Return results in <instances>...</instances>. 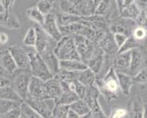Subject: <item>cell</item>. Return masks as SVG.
<instances>
[{"instance_id": "1", "label": "cell", "mask_w": 147, "mask_h": 118, "mask_svg": "<svg viewBox=\"0 0 147 118\" xmlns=\"http://www.w3.org/2000/svg\"><path fill=\"white\" fill-rule=\"evenodd\" d=\"M95 83L100 92L105 96L107 102L116 99L119 92L121 91L117 73L113 67L109 68V70L102 78L96 77Z\"/></svg>"}, {"instance_id": "2", "label": "cell", "mask_w": 147, "mask_h": 118, "mask_svg": "<svg viewBox=\"0 0 147 118\" xmlns=\"http://www.w3.org/2000/svg\"><path fill=\"white\" fill-rule=\"evenodd\" d=\"M32 74L28 68H17L13 75L10 76L11 79V86L18 93L23 101L28 96V86L30 80L32 78Z\"/></svg>"}, {"instance_id": "3", "label": "cell", "mask_w": 147, "mask_h": 118, "mask_svg": "<svg viewBox=\"0 0 147 118\" xmlns=\"http://www.w3.org/2000/svg\"><path fill=\"white\" fill-rule=\"evenodd\" d=\"M54 52L59 60H82L77 52L75 39H74L73 36H63L62 38L57 42Z\"/></svg>"}, {"instance_id": "4", "label": "cell", "mask_w": 147, "mask_h": 118, "mask_svg": "<svg viewBox=\"0 0 147 118\" xmlns=\"http://www.w3.org/2000/svg\"><path fill=\"white\" fill-rule=\"evenodd\" d=\"M28 55H29V69L33 77L40 78L44 81H47L54 77L48 68L41 54L37 52H36L35 49L28 51Z\"/></svg>"}, {"instance_id": "5", "label": "cell", "mask_w": 147, "mask_h": 118, "mask_svg": "<svg viewBox=\"0 0 147 118\" xmlns=\"http://www.w3.org/2000/svg\"><path fill=\"white\" fill-rule=\"evenodd\" d=\"M74 39L76 45L77 52L80 55L81 60L83 62H87L95 53L97 49V45L93 43L89 38L81 36V35H74Z\"/></svg>"}, {"instance_id": "6", "label": "cell", "mask_w": 147, "mask_h": 118, "mask_svg": "<svg viewBox=\"0 0 147 118\" xmlns=\"http://www.w3.org/2000/svg\"><path fill=\"white\" fill-rule=\"evenodd\" d=\"M25 102L44 118L51 115L57 105L56 100L53 99H35L28 97Z\"/></svg>"}, {"instance_id": "7", "label": "cell", "mask_w": 147, "mask_h": 118, "mask_svg": "<svg viewBox=\"0 0 147 118\" xmlns=\"http://www.w3.org/2000/svg\"><path fill=\"white\" fill-rule=\"evenodd\" d=\"M136 26L138 25H136L135 20L118 16L111 20L109 25V31L112 32L113 34L121 33L130 37Z\"/></svg>"}, {"instance_id": "8", "label": "cell", "mask_w": 147, "mask_h": 118, "mask_svg": "<svg viewBox=\"0 0 147 118\" xmlns=\"http://www.w3.org/2000/svg\"><path fill=\"white\" fill-rule=\"evenodd\" d=\"M35 28L36 31V41L34 47L36 52H37L38 53H42L50 48L55 49L57 41L51 37L40 25L36 24L35 26Z\"/></svg>"}, {"instance_id": "9", "label": "cell", "mask_w": 147, "mask_h": 118, "mask_svg": "<svg viewBox=\"0 0 147 118\" xmlns=\"http://www.w3.org/2000/svg\"><path fill=\"white\" fill-rule=\"evenodd\" d=\"M98 46L104 52L105 55L110 59H114V57L118 54L119 47L114 41L113 34L110 31H107L106 35L103 37L98 44Z\"/></svg>"}, {"instance_id": "10", "label": "cell", "mask_w": 147, "mask_h": 118, "mask_svg": "<svg viewBox=\"0 0 147 118\" xmlns=\"http://www.w3.org/2000/svg\"><path fill=\"white\" fill-rule=\"evenodd\" d=\"M16 63L18 68L23 69L29 68V55L28 51L20 45H12L8 48Z\"/></svg>"}, {"instance_id": "11", "label": "cell", "mask_w": 147, "mask_h": 118, "mask_svg": "<svg viewBox=\"0 0 147 118\" xmlns=\"http://www.w3.org/2000/svg\"><path fill=\"white\" fill-rule=\"evenodd\" d=\"M45 29L46 33L57 42L62 38V34L59 30L56 15L54 14H49L45 15V20L44 24L41 26Z\"/></svg>"}, {"instance_id": "12", "label": "cell", "mask_w": 147, "mask_h": 118, "mask_svg": "<svg viewBox=\"0 0 147 118\" xmlns=\"http://www.w3.org/2000/svg\"><path fill=\"white\" fill-rule=\"evenodd\" d=\"M131 52V60H130V68L129 75L131 77L136 76L141 69L147 66V60L144 57L143 52L139 48H135L130 51Z\"/></svg>"}, {"instance_id": "13", "label": "cell", "mask_w": 147, "mask_h": 118, "mask_svg": "<svg viewBox=\"0 0 147 118\" xmlns=\"http://www.w3.org/2000/svg\"><path fill=\"white\" fill-rule=\"evenodd\" d=\"M76 5L80 15L91 16L96 13V10L101 0H70Z\"/></svg>"}, {"instance_id": "14", "label": "cell", "mask_w": 147, "mask_h": 118, "mask_svg": "<svg viewBox=\"0 0 147 118\" xmlns=\"http://www.w3.org/2000/svg\"><path fill=\"white\" fill-rule=\"evenodd\" d=\"M130 60H131V52H120L114 57L113 60L112 67L114 70L119 73H125L129 75L130 68Z\"/></svg>"}, {"instance_id": "15", "label": "cell", "mask_w": 147, "mask_h": 118, "mask_svg": "<svg viewBox=\"0 0 147 118\" xmlns=\"http://www.w3.org/2000/svg\"><path fill=\"white\" fill-rule=\"evenodd\" d=\"M28 97L35 99H48L45 90V81L32 77L28 86Z\"/></svg>"}, {"instance_id": "16", "label": "cell", "mask_w": 147, "mask_h": 118, "mask_svg": "<svg viewBox=\"0 0 147 118\" xmlns=\"http://www.w3.org/2000/svg\"><path fill=\"white\" fill-rule=\"evenodd\" d=\"M18 68L16 63L8 49L0 52V71L7 76H11Z\"/></svg>"}, {"instance_id": "17", "label": "cell", "mask_w": 147, "mask_h": 118, "mask_svg": "<svg viewBox=\"0 0 147 118\" xmlns=\"http://www.w3.org/2000/svg\"><path fill=\"white\" fill-rule=\"evenodd\" d=\"M40 54H41L42 58H43V60H45L48 68L51 72V74L55 77L56 75L60 71V65H59L60 60L56 56L55 52H54V49H51V48L47 49L45 52L40 53Z\"/></svg>"}, {"instance_id": "18", "label": "cell", "mask_w": 147, "mask_h": 118, "mask_svg": "<svg viewBox=\"0 0 147 118\" xmlns=\"http://www.w3.org/2000/svg\"><path fill=\"white\" fill-rule=\"evenodd\" d=\"M0 26L8 29H19L22 28L17 16L12 11H4L0 14Z\"/></svg>"}, {"instance_id": "19", "label": "cell", "mask_w": 147, "mask_h": 118, "mask_svg": "<svg viewBox=\"0 0 147 118\" xmlns=\"http://www.w3.org/2000/svg\"><path fill=\"white\" fill-rule=\"evenodd\" d=\"M45 90L48 99H53L56 101L63 93L60 80L55 77L45 81Z\"/></svg>"}, {"instance_id": "20", "label": "cell", "mask_w": 147, "mask_h": 118, "mask_svg": "<svg viewBox=\"0 0 147 118\" xmlns=\"http://www.w3.org/2000/svg\"><path fill=\"white\" fill-rule=\"evenodd\" d=\"M144 104L139 96H135L129 104L128 113L129 118H143Z\"/></svg>"}, {"instance_id": "21", "label": "cell", "mask_w": 147, "mask_h": 118, "mask_svg": "<svg viewBox=\"0 0 147 118\" xmlns=\"http://www.w3.org/2000/svg\"><path fill=\"white\" fill-rule=\"evenodd\" d=\"M59 65L61 70H67L70 72H79L88 68L87 64L79 60H60Z\"/></svg>"}, {"instance_id": "22", "label": "cell", "mask_w": 147, "mask_h": 118, "mask_svg": "<svg viewBox=\"0 0 147 118\" xmlns=\"http://www.w3.org/2000/svg\"><path fill=\"white\" fill-rule=\"evenodd\" d=\"M117 73V77H118V82L120 85L121 92L124 94L129 96L131 92V88L134 85V81H133V77H131L129 74L125 73Z\"/></svg>"}, {"instance_id": "23", "label": "cell", "mask_w": 147, "mask_h": 118, "mask_svg": "<svg viewBox=\"0 0 147 118\" xmlns=\"http://www.w3.org/2000/svg\"><path fill=\"white\" fill-rule=\"evenodd\" d=\"M101 94L99 89L98 88V86L96 85V83H94L92 85H90V86L87 87V92H86V95L84 97V100L86 101V103L89 105V106L90 108V109L95 106L96 105H98V97Z\"/></svg>"}, {"instance_id": "24", "label": "cell", "mask_w": 147, "mask_h": 118, "mask_svg": "<svg viewBox=\"0 0 147 118\" xmlns=\"http://www.w3.org/2000/svg\"><path fill=\"white\" fill-rule=\"evenodd\" d=\"M57 13H62V14H72V15H80L76 5L70 0H60L59 2H58L57 11L55 14Z\"/></svg>"}, {"instance_id": "25", "label": "cell", "mask_w": 147, "mask_h": 118, "mask_svg": "<svg viewBox=\"0 0 147 118\" xmlns=\"http://www.w3.org/2000/svg\"><path fill=\"white\" fill-rule=\"evenodd\" d=\"M96 77H97V75L94 73L91 69H90L88 68L84 70L78 72L77 80L80 83H82V84H84L85 86L88 87V86H90V85H92V84L95 83Z\"/></svg>"}, {"instance_id": "26", "label": "cell", "mask_w": 147, "mask_h": 118, "mask_svg": "<svg viewBox=\"0 0 147 118\" xmlns=\"http://www.w3.org/2000/svg\"><path fill=\"white\" fill-rule=\"evenodd\" d=\"M141 12L142 11L139 9V7L135 3H133L129 5L124 6L123 9L121 10V12L120 13V16L126 18V19L136 20L139 16V14H141Z\"/></svg>"}, {"instance_id": "27", "label": "cell", "mask_w": 147, "mask_h": 118, "mask_svg": "<svg viewBox=\"0 0 147 118\" xmlns=\"http://www.w3.org/2000/svg\"><path fill=\"white\" fill-rule=\"evenodd\" d=\"M36 6L45 15L55 14L57 11V2H54L53 0H39Z\"/></svg>"}, {"instance_id": "28", "label": "cell", "mask_w": 147, "mask_h": 118, "mask_svg": "<svg viewBox=\"0 0 147 118\" xmlns=\"http://www.w3.org/2000/svg\"><path fill=\"white\" fill-rule=\"evenodd\" d=\"M0 99L13 100V101H17V102H20V103L23 102L22 98L18 95V93L13 90V88L11 86V85L0 88Z\"/></svg>"}, {"instance_id": "29", "label": "cell", "mask_w": 147, "mask_h": 118, "mask_svg": "<svg viewBox=\"0 0 147 118\" xmlns=\"http://www.w3.org/2000/svg\"><path fill=\"white\" fill-rule=\"evenodd\" d=\"M69 108L73 111H75L79 116H82L90 113V108L86 103V101L82 99H79L74 103H72L69 106Z\"/></svg>"}, {"instance_id": "30", "label": "cell", "mask_w": 147, "mask_h": 118, "mask_svg": "<svg viewBox=\"0 0 147 118\" xmlns=\"http://www.w3.org/2000/svg\"><path fill=\"white\" fill-rule=\"evenodd\" d=\"M27 15L28 17L31 20L35 21V22L40 26H42L45 22V15L40 12L39 9L36 6H32V7H29L27 10Z\"/></svg>"}, {"instance_id": "31", "label": "cell", "mask_w": 147, "mask_h": 118, "mask_svg": "<svg viewBox=\"0 0 147 118\" xmlns=\"http://www.w3.org/2000/svg\"><path fill=\"white\" fill-rule=\"evenodd\" d=\"M77 100H79V97L76 93V92L67 91V92H64L61 94V96L59 98V100L56 101V103H60V104L70 106L72 103L76 101Z\"/></svg>"}, {"instance_id": "32", "label": "cell", "mask_w": 147, "mask_h": 118, "mask_svg": "<svg viewBox=\"0 0 147 118\" xmlns=\"http://www.w3.org/2000/svg\"><path fill=\"white\" fill-rule=\"evenodd\" d=\"M36 41V31L35 27H30L23 38V45L27 47H35Z\"/></svg>"}, {"instance_id": "33", "label": "cell", "mask_w": 147, "mask_h": 118, "mask_svg": "<svg viewBox=\"0 0 147 118\" xmlns=\"http://www.w3.org/2000/svg\"><path fill=\"white\" fill-rule=\"evenodd\" d=\"M20 110H22V114L26 118H44L25 101L20 103Z\"/></svg>"}, {"instance_id": "34", "label": "cell", "mask_w": 147, "mask_h": 118, "mask_svg": "<svg viewBox=\"0 0 147 118\" xmlns=\"http://www.w3.org/2000/svg\"><path fill=\"white\" fill-rule=\"evenodd\" d=\"M20 106V102L0 99V114L3 115L11 109L17 108V106Z\"/></svg>"}, {"instance_id": "35", "label": "cell", "mask_w": 147, "mask_h": 118, "mask_svg": "<svg viewBox=\"0 0 147 118\" xmlns=\"http://www.w3.org/2000/svg\"><path fill=\"white\" fill-rule=\"evenodd\" d=\"M140 46L139 41L136 40L132 36L129 37L128 39L126 40V42L123 44V45L119 49L118 53L120 52H130L131 50L135 48H138Z\"/></svg>"}, {"instance_id": "36", "label": "cell", "mask_w": 147, "mask_h": 118, "mask_svg": "<svg viewBox=\"0 0 147 118\" xmlns=\"http://www.w3.org/2000/svg\"><path fill=\"white\" fill-rule=\"evenodd\" d=\"M69 109L70 108L68 105L57 103L53 110V113H52V115L54 116V118H67Z\"/></svg>"}, {"instance_id": "37", "label": "cell", "mask_w": 147, "mask_h": 118, "mask_svg": "<svg viewBox=\"0 0 147 118\" xmlns=\"http://www.w3.org/2000/svg\"><path fill=\"white\" fill-rule=\"evenodd\" d=\"M133 81L134 83H138V84L147 83V66H145L136 76L133 77Z\"/></svg>"}, {"instance_id": "38", "label": "cell", "mask_w": 147, "mask_h": 118, "mask_svg": "<svg viewBox=\"0 0 147 118\" xmlns=\"http://www.w3.org/2000/svg\"><path fill=\"white\" fill-rule=\"evenodd\" d=\"M129 116L128 110L123 108H115L107 118H127Z\"/></svg>"}, {"instance_id": "39", "label": "cell", "mask_w": 147, "mask_h": 118, "mask_svg": "<svg viewBox=\"0 0 147 118\" xmlns=\"http://www.w3.org/2000/svg\"><path fill=\"white\" fill-rule=\"evenodd\" d=\"M75 92L79 97V99H84L86 92H87V86L84 84L80 83L78 80H75Z\"/></svg>"}, {"instance_id": "40", "label": "cell", "mask_w": 147, "mask_h": 118, "mask_svg": "<svg viewBox=\"0 0 147 118\" xmlns=\"http://www.w3.org/2000/svg\"><path fill=\"white\" fill-rule=\"evenodd\" d=\"M136 40H138V41H142L144 40L146 37H147V31L145 29H144L143 28L141 27H138V26H136L135 28V29L133 30L132 32V35H131Z\"/></svg>"}, {"instance_id": "41", "label": "cell", "mask_w": 147, "mask_h": 118, "mask_svg": "<svg viewBox=\"0 0 147 118\" xmlns=\"http://www.w3.org/2000/svg\"><path fill=\"white\" fill-rule=\"evenodd\" d=\"M135 21L138 27H141L147 31V13L146 12L142 11L139 16L138 17V19H136Z\"/></svg>"}, {"instance_id": "42", "label": "cell", "mask_w": 147, "mask_h": 118, "mask_svg": "<svg viewBox=\"0 0 147 118\" xmlns=\"http://www.w3.org/2000/svg\"><path fill=\"white\" fill-rule=\"evenodd\" d=\"M90 112H91L92 118H107V116L106 115V114L104 113L103 109H101L99 103L96 105L95 106H93L90 109Z\"/></svg>"}, {"instance_id": "43", "label": "cell", "mask_w": 147, "mask_h": 118, "mask_svg": "<svg viewBox=\"0 0 147 118\" xmlns=\"http://www.w3.org/2000/svg\"><path fill=\"white\" fill-rule=\"evenodd\" d=\"M20 115H22V110H20V106L3 115V118H20Z\"/></svg>"}, {"instance_id": "44", "label": "cell", "mask_w": 147, "mask_h": 118, "mask_svg": "<svg viewBox=\"0 0 147 118\" xmlns=\"http://www.w3.org/2000/svg\"><path fill=\"white\" fill-rule=\"evenodd\" d=\"M128 36H126L124 34H121V33H115L113 34V38H114V41L116 43L117 46L119 47V49L123 45V44L126 42V40L128 39Z\"/></svg>"}, {"instance_id": "45", "label": "cell", "mask_w": 147, "mask_h": 118, "mask_svg": "<svg viewBox=\"0 0 147 118\" xmlns=\"http://www.w3.org/2000/svg\"><path fill=\"white\" fill-rule=\"evenodd\" d=\"M8 85H11V79L10 77L3 73L2 71H0V88L8 86Z\"/></svg>"}, {"instance_id": "46", "label": "cell", "mask_w": 147, "mask_h": 118, "mask_svg": "<svg viewBox=\"0 0 147 118\" xmlns=\"http://www.w3.org/2000/svg\"><path fill=\"white\" fill-rule=\"evenodd\" d=\"M16 0H1V5H3L5 11H12V8Z\"/></svg>"}, {"instance_id": "47", "label": "cell", "mask_w": 147, "mask_h": 118, "mask_svg": "<svg viewBox=\"0 0 147 118\" xmlns=\"http://www.w3.org/2000/svg\"><path fill=\"white\" fill-rule=\"evenodd\" d=\"M134 3L139 7L141 11L147 13V0H135Z\"/></svg>"}, {"instance_id": "48", "label": "cell", "mask_w": 147, "mask_h": 118, "mask_svg": "<svg viewBox=\"0 0 147 118\" xmlns=\"http://www.w3.org/2000/svg\"><path fill=\"white\" fill-rule=\"evenodd\" d=\"M114 2H115V5H116L118 11L121 13V10L124 7V0H114Z\"/></svg>"}, {"instance_id": "49", "label": "cell", "mask_w": 147, "mask_h": 118, "mask_svg": "<svg viewBox=\"0 0 147 118\" xmlns=\"http://www.w3.org/2000/svg\"><path fill=\"white\" fill-rule=\"evenodd\" d=\"M7 41H8L7 35L3 33V32H2V33H0V44L4 45V44H5V43H7Z\"/></svg>"}, {"instance_id": "50", "label": "cell", "mask_w": 147, "mask_h": 118, "mask_svg": "<svg viewBox=\"0 0 147 118\" xmlns=\"http://www.w3.org/2000/svg\"><path fill=\"white\" fill-rule=\"evenodd\" d=\"M79 117L80 116L75 111H73L72 109H69V112H68V115H67V118H79Z\"/></svg>"}, {"instance_id": "51", "label": "cell", "mask_w": 147, "mask_h": 118, "mask_svg": "<svg viewBox=\"0 0 147 118\" xmlns=\"http://www.w3.org/2000/svg\"><path fill=\"white\" fill-rule=\"evenodd\" d=\"M135 0H124V6H127V5H129L131 4L134 3Z\"/></svg>"}, {"instance_id": "52", "label": "cell", "mask_w": 147, "mask_h": 118, "mask_svg": "<svg viewBox=\"0 0 147 118\" xmlns=\"http://www.w3.org/2000/svg\"><path fill=\"white\" fill-rule=\"evenodd\" d=\"M143 118H147V105H144V109Z\"/></svg>"}, {"instance_id": "53", "label": "cell", "mask_w": 147, "mask_h": 118, "mask_svg": "<svg viewBox=\"0 0 147 118\" xmlns=\"http://www.w3.org/2000/svg\"><path fill=\"white\" fill-rule=\"evenodd\" d=\"M79 118H92V115H91V112L85 115H82V116H80Z\"/></svg>"}, {"instance_id": "54", "label": "cell", "mask_w": 147, "mask_h": 118, "mask_svg": "<svg viewBox=\"0 0 147 118\" xmlns=\"http://www.w3.org/2000/svg\"><path fill=\"white\" fill-rule=\"evenodd\" d=\"M4 11H5V9H4L3 5H2L1 4H0V14H1V13H3Z\"/></svg>"}, {"instance_id": "55", "label": "cell", "mask_w": 147, "mask_h": 118, "mask_svg": "<svg viewBox=\"0 0 147 118\" xmlns=\"http://www.w3.org/2000/svg\"><path fill=\"white\" fill-rule=\"evenodd\" d=\"M45 118H54V116L51 115H50V116H48V117H45Z\"/></svg>"}, {"instance_id": "56", "label": "cell", "mask_w": 147, "mask_h": 118, "mask_svg": "<svg viewBox=\"0 0 147 118\" xmlns=\"http://www.w3.org/2000/svg\"><path fill=\"white\" fill-rule=\"evenodd\" d=\"M20 118H26V117H25V116H24V115L22 114V115H20Z\"/></svg>"}, {"instance_id": "57", "label": "cell", "mask_w": 147, "mask_h": 118, "mask_svg": "<svg viewBox=\"0 0 147 118\" xmlns=\"http://www.w3.org/2000/svg\"><path fill=\"white\" fill-rule=\"evenodd\" d=\"M53 1H54V2H57V3H58V2H59V1H60V0H53Z\"/></svg>"}, {"instance_id": "58", "label": "cell", "mask_w": 147, "mask_h": 118, "mask_svg": "<svg viewBox=\"0 0 147 118\" xmlns=\"http://www.w3.org/2000/svg\"><path fill=\"white\" fill-rule=\"evenodd\" d=\"M0 118H3V115L1 114H0Z\"/></svg>"}, {"instance_id": "59", "label": "cell", "mask_w": 147, "mask_h": 118, "mask_svg": "<svg viewBox=\"0 0 147 118\" xmlns=\"http://www.w3.org/2000/svg\"><path fill=\"white\" fill-rule=\"evenodd\" d=\"M0 4H1V0H0Z\"/></svg>"}]
</instances>
